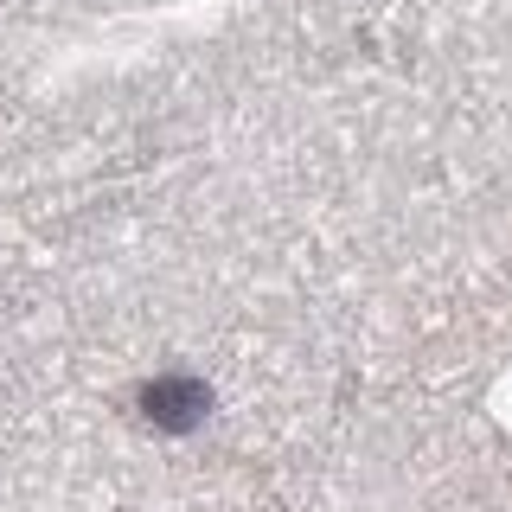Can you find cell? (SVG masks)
<instances>
[{"label": "cell", "instance_id": "cell-1", "mask_svg": "<svg viewBox=\"0 0 512 512\" xmlns=\"http://www.w3.org/2000/svg\"><path fill=\"white\" fill-rule=\"evenodd\" d=\"M199 410H205V391H199V384H180V378H173V384H154V391H148V416H160L167 429H186Z\"/></svg>", "mask_w": 512, "mask_h": 512}]
</instances>
